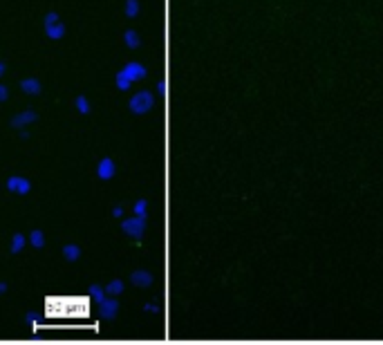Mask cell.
<instances>
[{"label": "cell", "mask_w": 383, "mask_h": 345, "mask_svg": "<svg viewBox=\"0 0 383 345\" xmlns=\"http://www.w3.org/2000/svg\"><path fill=\"white\" fill-rule=\"evenodd\" d=\"M152 106H155V97H152L150 92H146V90H141V92H137V95H132L130 104H128L130 112H135V115H146V112H150Z\"/></svg>", "instance_id": "cell-1"}, {"label": "cell", "mask_w": 383, "mask_h": 345, "mask_svg": "<svg viewBox=\"0 0 383 345\" xmlns=\"http://www.w3.org/2000/svg\"><path fill=\"white\" fill-rule=\"evenodd\" d=\"M43 25H45V34L52 40H61L65 36V25L61 23V19H58L56 12H47L45 14V21H43Z\"/></svg>", "instance_id": "cell-2"}, {"label": "cell", "mask_w": 383, "mask_h": 345, "mask_svg": "<svg viewBox=\"0 0 383 345\" xmlns=\"http://www.w3.org/2000/svg\"><path fill=\"white\" fill-rule=\"evenodd\" d=\"M121 231L126 235H130V238L139 240L141 235H143V231H146V217L135 215V217H130V220H124L121 222Z\"/></svg>", "instance_id": "cell-3"}, {"label": "cell", "mask_w": 383, "mask_h": 345, "mask_svg": "<svg viewBox=\"0 0 383 345\" xmlns=\"http://www.w3.org/2000/svg\"><path fill=\"white\" fill-rule=\"evenodd\" d=\"M7 191L16 193V195H27L32 191V182L27 178H23V175H12V178L7 180Z\"/></svg>", "instance_id": "cell-4"}, {"label": "cell", "mask_w": 383, "mask_h": 345, "mask_svg": "<svg viewBox=\"0 0 383 345\" xmlns=\"http://www.w3.org/2000/svg\"><path fill=\"white\" fill-rule=\"evenodd\" d=\"M38 119V115L32 110V108H27V110H23V112H19L12 119V128H16V130H23L25 126H30V123H34Z\"/></svg>", "instance_id": "cell-5"}, {"label": "cell", "mask_w": 383, "mask_h": 345, "mask_svg": "<svg viewBox=\"0 0 383 345\" xmlns=\"http://www.w3.org/2000/svg\"><path fill=\"white\" fill-rule=\"evenodd\" d=\"M121 72H124L130 81H141V79H146V67H143L141 63H137V61L126 63Z\"/></svg>", "instance_id": "cell-6"}, {"label": "cell", "mask_w": 383, "mask_h": 345, "mask_svg": "<svg viewBox=\"0 0 383 345\" xmlns=\"http://www.w3.org/2000/svg\"><path fill=\"white\" fill-rule=\"evenodd\" d=\"M115 173H117V164L113 162L110 157H104L99 162L97 166V175H99V180H113L115 178Z\"/></svg>", "instance_id": "cell-7"}, {"label": "cell", "mask_w": 383, "mask_h": 345, "mask_svg": "<svg viewBox=\"0 0 383 345\" xmlns=\"http://www.w3.org/2000/svg\"><path fill=\"white\" fill-rule=\"evenodd\" d=\"M21 90L25 92V95H30V97H38L40 92H43V86H40V81L38 79H34V77H25L21 81Z\"/></svg>", "instance_id": "cell-8"}, {"label": "cell", "mask_w": 383, "mask_h": 345, "mask_svg": "<svg viewBox=\"0 0 383 345\" xmlns=\"http://www.w3.org/2000/svg\"><path fill=\"white\" fill-rule=\"evenodd\" d=\"M99 305H101V314H104L106 321H113V318L117 316V312H119V302L115 298H104Z\"/></svg>", "instance_id": "cell-9"}, {"label": "cell", "mask_w": 383, "mask_h": 345, "mask_svg": "<svg viewBox=\"0 0 383 345\" xmlns=\"http://www.w3.org/2000/svg\"><path fill=\"white\" fill-rule=\"evenodd\" d=\"M130 281H132V285H137V287H150V285H152V274L139 269V272H135L130 276Z\"/></svg>", "instance_id": "cell-10"}, {"label": "cell", "mask_w": 383, "mask_h": 345, "mask_svg": "<svg viewBox=\"0 0 383 345\" xmlns=\"http://www.w3.org/2000/svg\"><path fill=\"white\" fill-rule=\"evenodd\" d=\"M63 258L67 263H76L81 258V247L79 245H65L63 247Z\"/></svg>", "instance_id": "cell-11"}, {"label": "cell", "mask_w": 383, "mask_h": 345, "mask_svg": "<svg viewBox=\"0 0 383 345\" xmlns=\"http://www.w3.org/2000/svg\"><path fill=\"white\" fill-rule=\"evenodd\" d=\"M74 106H76V110H79L81 115H90L92 112V106H90V101H88V97H85V95H76Z\"/></svg>", "instance_id": "cell-12"}, {"label": "cell", "mask_w": 383, "mask_h": 345, "mask_svg": "<svg viewBox=\"0 0 383 345\" xmlns=\"http://www.w3.org/2000/svg\"><path fill=\"white\" fill-rule=\"evenodd\" d=\"M25 242H27V238H25L23 233H14V238H12V245H10V251L16 256V254H21V251L25 249Z\"/></svg>", "instance_id": "cell-13"}, {"label": "cell", "mask_w": 383, "mask_h": 345, "mask_svg": "<svg viewBox=\"0 0 383 345\" xmlns=\"http://www.w3.org/2000/svg\"><path fill=\"white\" fill-rule=\"evenodd\" d=\"M124 40H126V45L130 47V49H137L141 45V38H139V34L135 32V29H128L124 34Z\"/></svg>", "instance_id": "cell-14"}, {"label": "cell", "mask_w": 383, "mask_h": 345, "mask_svg": "<svg viewBox=\"0 0 383 345\" xmlns=\"http://www.w3.org/2000/svg\"><path fill=\"white\" fill-rule=\"evenodd\" d=\"M30 242H32L34 249H43V247H45V233H43L40 229H34L30 233Z\"/></svg>", "instance_id": "cell-15"}, {"label": "cell", "mask_w": 383, "mask_h": 345, "mask_svg": "<svg viewBox=\"0 0 383 345\" xmlns=\"http://www.w3.org/2000/svg\"><path fill=\"white\" fill-rule=\"evenodd\" d=\"M124 281H119V278H115V281H110L108 285H106V292L110 294V296H121L124 294Z\"/></svg>", "instance_id": "cell-16"}, {"label": "cell", "mask_w": 383, "mask_h": 345, "mask_svg": "<svg viewBox=\"0 0 383 345\" xmlns=\"http://www.w3.org/2000/svg\"><path fill=\"white\" fill-rule=\"evenodd\" d=\"M139 10H141L139 0H126V5H124V14L128 16V19H135V16L139 14Z\"/></svg>", "instance_id": "cell-17"}, {"label": "cell", "mask_w": 383, "mask_h": 345, "mask_svg": "<svg viewBox=\"0 0 383 345\" xmlns=\"http://www.w3.org/2000/svg\"><path fill=\"white\" fill-rule=\"evenodd\" d=\"M106 287H101V285H90V289H88V296L92 298V300H97V302H101L106 298Z\"/></svg>", "instance_id": "cell-18"}, {"label": "cell", "mask_w": 383, "mask_h": 345, "mask_svg": "<svg viewBox=\"0 0 383 345\" xmlns=\"http://www.w3.org/2000/svg\"><path fill=\"white\" fill-rule=\"evenodd\" d=\"M115 83H117V88H119V90H130V86H132V81L128 79L124 72H119V74H117Z\"/></svg>", "instance_id": "cell-19"}, {"label": "cell", "mask_w": 383, "mask_h": 345, "mask_svg": "<svg viewBox=\"0 0 383 345\" xmlns=\"http://www.w3.org/2000/svg\"><path fill=\"white\" fill-rule=\"evenodd\" d=\"M146 206H148V202H146V200H139V202H135V215H141V217H146Z\"/></svg>", "instance_id": "cell-20"}, {"label": "cell", "mask_w": 383, "mask_h": 345, "mask_svg": "<svg viewBox=\"0 0 383 345\" xmlns=\"http://www.w3.org/2000/svg\"><path fill=\"white\" fill-rule=\"evenodd\" d=\"M10 99V90H7L3 83H0V104H3V101H7Z\"/></svg>", "instance_id": "cell-21"}, {"label": "cell", "mask_w": 383, "mask_h": 345, "mask_svg": "<svg viewBox=\"0 0 383 345\" xmlns=\"http://www.w3.org/2000/svg\"><path fill=\"white\" fill-rule=\"evenodd\" d=\"M25 321H27V323L34 327V325H36V314H34V312H27V314H25Z\"/></svg>", "instance_id": "cell-22"}, {"label": "cell", "mask_w": 383, "mask_h": 345, "mask_svg": "<svg viewBox=\"0 0 383 345\" xmlns=\"http://www.w3.org/2000/svg\"><path fill=\"white\" fill-rule=\"evenodd\" d=\"M113 215H115V217H121V215H124V209H121V206H115V209H113Z\"/></svg>", "instance_id": "cell-23"}, {"label": "cell", "mask_w": 383, "mask_h": 345, "mask_svg": "<svg viewBox=\"0 0 383 345\" xmlns=\"http://www.w3.org/2000/svg\"><path fill=\"white\" fill-rule=\"evenodd\" d=\"M5 292H7V283H0V296H3Z\"/></svg>", "instance_id": "cell-24"}, {"label": "cell", "mask_w": 383, "mask_h": 345, "mask_svg": "<svg viewBox=\"0 0 383 345\" xmlns=\"http://www.w3.org/2000/svg\"><path fill=\"white\" fill-rule=\"evenodd\" d=\"M5 70H7L5 63H0V77H5Z\"/></svg>", "instance_id": "cell-25"}]
</instances>
